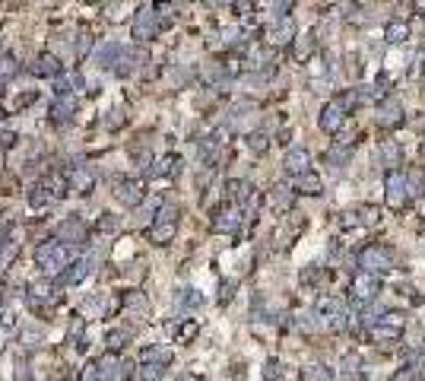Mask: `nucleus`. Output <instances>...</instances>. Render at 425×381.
<instances>
[{
	"instance_id": "f257e3e1",
	"label": "nucleus",
	"mask_w": 425,
	"mask_h": 381,
	"mask_svg": "<svg viewBox=\"0 0 425 381\" xmlns=\"http://www.w3.org/2000/svg\"><path fill=\"white\" fill-rule=\"evenodd\" d=\"M178 232V207L175 204H162L155 210V219L149 226V241L153 245H168Z\"/></svg>"
},
{
	"instance_id": "f03ea898",
	"label": "nucleus",
	"mask_w": 425,
	"mask_h": 381,
	"mask_svg": "<svg viewBox=\"0 0 425 381\" xmlns=\"http://www.w3.org/2000/svg\"><path fill=\"white\" fill-rule=\"evenodd\" d=\"M403 327H406V318L403 312H384L381 318H375V324L368 327L375 343H397L403 337Z\"/></svg>"
},
{
	"instance_id": "7ed1b4c3",
	"label": "nucleus",
	"mask_w": 425,
	"mask_h": 381,
	"mask_svg": "<svg viewBox=\"0 0 425 381\" xmlns=\"http://www.w3.org/2000/svg\"><path fill=\"white\" fill-rule=\"evenodd\" d=\"M35 261H39V267L48 270V274H54V270L64 274L67 267H70V251H67L64 241H41L39 248H35Z\"/></svg>"
},
{
	"instance_id": "20e7f679",
	"label": "nucleus",
	"mask_w": 425,
	"mask_h": 381,
	"mask_svg": "<svg viewBox=\"0 0 425 381\" xmlns=\"http://www.w3.org/2000/svg\"><path fill=\"white\" fill-rule=\"evenodd\" d=\"M359 267L362 274H371V276H381V274H391L393 270V254L381 245H368V248L359 251Z\"/></svg>"
},
{
	"instance_id": "39448f33",
	"label": "nucleus",
	"mask_w": 425,
	"mask_h": 381,
	"mask_svg": "<svg viewBox=\"0 0 425 381\" xmlns=\"http://www.w3.org/2000/svg\"><path fill=\"white\" fill-rule=\"evenodd\" d=\"M378 292H381V283H378V276L371 274H356L349 283V298H352V305H371L378 298Z\"/></svg>"
},
{
	"instance_id": "423d86ee",
	"label": "nucleus",
	"mask_w": 425,
	"mask_h": 381,
	"mask_svg": "<svg viewBox=\"0 0 425 381\" xmlns=\"http://www.w3.org/2000/svg\"><path fill=\"white\" fill-rule=\"evenodd\" d=\"M384 200L391 210H403L409 204V190H406V172H387L384 175Z\"/></svg>"
},
{
	"instance_id": "0eeeda50",
	"label": "nucleus",
	"mask_w": 425,
	"mask_h": 381,
	"mask_svg": "<svg viewBox=\"0 0 425 381\" xmlns=\"http://www.w3.org/2000/svg\"><path fill=\"white\" fill-rule=\"evenodd\" d=\"M127 54L131 51L124 48L121 42H105V45H98V51H96V64L102 70H118L121 74L124 64H127Z\"/></svg>"
},
{
	"instance_id": "6e6552de",
	"label": "nucleus",
	"mask_w": 425,
	"mask_h": 381,
	"mask_svg": "<svg viewBox=\"0 0 425 381\" xmlns=\"http://www.w3.org/2000/svg\"><path fill=\"white\" fill-rule=\"evenodd\" d=\"M159 29H162V17L155 13V7H140L137 19H133V39L149 42V39L159 35Z\"/></svg>"
},
{
	"instance_id": "1a4fd4ad",
	"label": "nucleus",
	"mask_w": 425,
	"mask_h": 381,
	"mask_svg": "<svg viewBox=\"0 0 425 381\" xmlns=\"http://www.w3.org/2000/svg\"><path fill=\"white\" fill-rule=\"evenodd\" d=\"M64 184H58V182H51V178H45V182H39V184H32V190H29V207H35V210H41V207H48V204H54L58 197H64Z\"/></svg>"
},
{
	"instance_id": "9d476101",
	"label": "nucleus",
	"mask_w": 425,
	"mask_h": 381,
	"mask_svg": "<svg viewBox=\"0 0 425 381\" xmlns=\"http://www.w3.org/2000/svg\"><path fill=\"white\" fill-rule=\"evenodd\" d=\"M346 115H349V111H346V108H343V102H340V99H330L327 105L320 108V118H318L320 131H327V133H340V127H343Z\"/></svg>"
},
{
	"instance_id": "9b49d317",
	"label": "nucleus",
	"mask_w": 425,
	"mask_h": 381,
	"mask_svg": "<svg viewBox=\"0 0 425 381\" xmlns=\"http://www.w3.org/2000/svg\"><path fill=\"white\" fill-rule=\"evenodd\" d=\"M375 124H378V127H384V131H391V127L403 124V105H400V99L387 96V99L378 105V111H375Z\"/></svg>"
},
{
	"instance_id": "f8f14e48",
	"label": "nucleus",
	"mask_w": 425,
	"mask_h": 381,
	"mask_svg": "<svg viewBox=\"0 0 425 381\" xmlns=\"http://www.w3.org/2000/svg\"><path fill=\"white\" fill-rule=\"evenodd\" d=\"M92 270H96V257H92V254L80 257V261H74V264L61 274V286H76V283H83L86 276L92 274Z\"/></svg>"
},
{
	"instance_id": "ddd939ff",
	"label": "nucleus",
	"mask_w": 425,
	"mask_h": 381,
	"mask_svg": "<svg viewBox=\"0 0 425 381\" xmlns=\"http://www.w3.org/2000/svg\"><path fill=\"white\" fill-rule=\"evenodd\" d=\"M58 241H64V245H83L86 241V223H83L80 216H67L64 223L58 226Z\"/></svg>"
},
{
	"instance_id": "4468645a",
	"label": "nucleus",
	"mask_w": 425,
	"mask_h": 381,
	"mask_svg": "<svg viewBox=\"0 0 425 381\" xmlns=\"http://www.w3.org/2000/svg\"><path fill=\"white\" fill-rule=\"evenodd\" d=\"M283 168H286V175H292V178H298V175H308L311 172V153L305 146L289 149L286 159H283Z\"/></svg>"
},
{
	"instance_id": "2eb2a0df",
	"label": "nucleus",
	"mask_w": 425,
	"mask_h": 381,
	"mask_svg": "<svg viewBox=\"0 0 425 381\" xmlns=\"http://www.w3.org/2000/svg\"><path fill=\"white\" fill-rule=\"evenodd\" d=\"M295 39V19L292 17H283L267 29V45H289Z\"/></svg>"
},
{
	"instance_id": "dca6fc26",
	"label": "nucleus",
	"mask_w": 425,
	"mask_h": 381,
	"mask_svg": "<svg viewBox=\"0 0 425 381\" xmlns=\"http://www.w3.org/2000/svg\"><path fill=\"white\" fill-rule=\"evenodd\" d=\"M115 197H118V204H124V207H140V200H143V184L133 182V178L118 182Z\"/></svg>"
},
{
	"instance_id": "f3484780",
	"label": "nucleus",
	"mask_w": 425,
	"mask_h": 381,
	"mask_svg": "<svg viewBox=\"0 0 425 381\" xmlns=\"http://www.w3.org/2000/svg\"><path fill=\"white\" fill-rule=\"evenodd\" d=\"M292 190L295 194H305V197H318V194H324V182L314 172H308V175L292 178Z\"/></svg>"
},
{
	"instance_id": "a211bd4d",
	"label": "nucleus",
	"mask_w": 425,
	"mask_h": 381,
	"mask_svg": "<svg viewBox=\"0 0 425 381\" xmlns=\"http://www.w3.org/2000/svg\"><path fill=\"white\" fill-rule=\"evenodd\" d=\"M238 226H241V210L238 207H226L216 213V219H212V229L216 232H235Z\"/></svg>"
},
{
	"instance_id": "6ab92c4d",
	"label": "nucleus",
	"mask_w": 425,
	"mask_h": 381,
	"mask_svg": "<svg viewBox=\"0 0 425 381\" xmlns=\"http://www.w3.org/2000/svg\"><path fill=\"white\" fill-rule=\"evenodd\" d=\"M67 184H70V190H76V194H89L92 190V172L86 166H74L70 172H67Z\"/></svg>"
},
{
	"instance_id": "aec40b11",
	"label": "nucleus",
	"mask_w": 425,
	"mask_h": 381,
	"mask_svg": "<svg viewBox=\"0 0 425 381\" xmlns=\"http://www.w3.org/2000/svg\"><path fill=\"white\" fill-rule=\"evenodd\" d=\"M127 372H131V365H121L115 356H105L98 362V378L102 381H121Z\"/></svg>"
},
{
	"instance_id": "412c9836",
	"label": "nucleus",
	"mask_w": 425,
	"mask_h": 381,
	"mask_svg": "<svg viewBox=\"0 0 425 381\" xmlns=\"http://www.w3.org/2000/svg\"><path fill=\"white\" fill-rule=\"evenodd\" d=\"M168 362H172V349L162 347V343L143 347V353H140V365H168Z\"/></svg>"
},
{
	"instance_id": "4be33fe9",
	"label": "nucleus",
	"mask_w": 425,
	"mask_h": 381,
	"mask_svg": "<svg viewBox=\"0 0 425 381\" xmlns=\"http://www.w3.org/2000/svg\"><path fill=\"white\" fill-rule=\"evenodd\" d=\"M74 111H76V99H74V96H58V102L51 105V118H54L58 124H67V121L74 118Z\"/></svg>"
},
{
	"instance_id": "5701e85b",
	"label": "nucleus",
	"mask_w": 425,
	"mask_h": 381,
	"mask_svg": "<svg viewBox=\"0 0 425 381\" xmlns=\"http://www.w3.org/2000/svg\"><path fill=\"white\" fill-rule=\"evenodd\" d=\"M378 159H381V166H387V172H397V166H400V143L384 140L381 149H378Z\"/></svg>"
},
{
	"instance_id": "b1692460",
	"label": "nucleus",
	"mask_w": 425,
	"mask_h": 381,
	"mask_svg": "<svg viewBox=\"0 0 425 381\" xmlns=\"http://www.w3.org/2000/svg\"><path fill=\"white\" fill-rule=\"evenodd\" d=\"M124 308H127V315H133L137 321H143V318H149V302L143 292H127V298H124Z\"/></svg>"
},
{
	"instance_id": "393cba45",
	"label": "nucleus",
	"mask_w": 425,
	"mask_h": 381,
	"mask_svg": "<svg viewBox=\"0 0 425 381\" xmlns=\"http://www.w3.org/2000/svg\"><path fill=\"white\" fill-rule=\"evenodd\" d=\"M32 74L35 76H58L61 74V61L54 58V54H48V51H45V54H39V58H35Z\"/></svg>"
},
{
	"instance_id": "a878e982",
	"label": "nucleus",
	"mask_w": 425,
	"mask_h": 381,
	"mask_svg": "<svg viewBox=\"0 0 425 381\" xmlns=\"http://www.w3.org/2000/svg\"><path fill=\"white\" fill-rule=\"evenodd\" d=\"M409 39V23L406 19H391L384 29V42L387 45H403Z\"/></svg>"
},
{
	"instance_id": "bb28decb",
	"label": "nucleus",
	"mask_w": 425,
	"mask_h": 381,
	"mask_svg": "<svg viewBox=\"0 0 425 381\" xmlns=\"http://www.w3.org/2000/svg\"><path fill=\"white\" fill-rule=\"evenodd\" d=\"M54 286H51V283H32V286H29V302H32V308L35 305H51V302H54Z\"/></svg>"
},
{
	"instance_id": "cd10ccee",
	"label": "nucleus",
	"mask_w": 425,
	"mask_h": 381,
	"mask_svg": "<svg viewBox=\"0 0 425 381\" xmlns=\"http://www.w3.org/2000/svg\"><path fill=\"white\" fill-rule=\"evenodd\" d=\"M175 305H178V312H190V308H200L204 305V296L197 290H178V296H175Z\"/></svg>"
},
{
	"instance_id": "c85d7f7f",
	"label": "nucleus",
	"mask_w": 425,
	"mask_h": 381,
	"mask_svg": "<svg viewBox=\"0 0 425 381\" xmlns=\"http://www.w3.org/2000/svg\"><path fill=\"white\" fill-rule=\"evenodd\" d=\"M422 375H425V362H422V359H416V362H409L406 369H400V372L393 375L391 381H419Z\"/></svg>"
},
{
	"instance_id": "c756f323",
	"label": "nucleus",
	"mask_w": 425,
	"mask_h": 381,
	"mask_svg": "<svg viewBox=\"0 0 425 381\" xmlns=\"http://www.w3.org/2000/svg\"><path fill=\"white\" fill-rule=\"evenodd\" d=\"M311 51H314V32L298 35V42H295V48H292L295 61H308V58H311Z\"/></svg>"
},
{
	"instance_id": "7c9ffc66",
	"label": "nucleus",
	"mask_w": 425,
	"mask_h": 381,
	"mask_svg": "<svg viewBox=\"0 0 425 381\" xmlns=\"http://www.w3.org/2000/svg\"><path fill=\"white\" fill-rule=\"evenodd\" d=\"M118 226H121V216L118 213H102L98 216V223H96V232L98 235H111V232H118Z\"/></svg>"
},
{
	"instance_id": "2f4dec72",
	"label": "nucleus",
	"mask_w": 425,
	"mask_h": 381,
	"mask_svg": "<svg viewBox=\"0 0 425 381\" xmlns=\"http://www.w3.org/2000/svg\"><path fill=\"white\" fill-rule=\"evenodd\" d=\"M305 381H336L334 378V369H327V365H308L302 372Z\"/></svg>"
},
{
	"instance_id": "473e14b6",
	"label": "nucleus",
	"mask_w": 425,
	"mask_h": 381,
	"mask_svg": "<svg viewBox=\"0 0 425 381\" xmlns=\"http://www.w3.org/2000/svg\"><path fill=\"white\" fill-rule=\"evenodd\" d=\"M270 200L276 210H289V204H292V190L286 188V184H276V188L270 190Z\"/></svg>"
},
{
	"instance_id": "72a5a7b5",
	"label": "nucleus",
	"mask_w": 425,
	"mask_h": 381,
	"mask_svg": "<svg viewBox=\"0 0 425 381\" xmlns=\"http://www.w3.org/2000/svg\"><path fill=\"white\" fill-rule=\"evenodd\" d=\"M17 254H19V241H3L0 245V270H7L17 261Z\"/></svg>"
},
{
	"instance_id": "f704fd0d",
	"label": "nucleus",
	"mask_w": 425,
	"mask_h": 381,
	"mask_svg": "<svg viewBox=\"0 0 425 381\" xmlns=\"http://www.w3.org/2000/svg\"><path fill=\"white\" fill-rule=\"evenodd\" d=\"M165 372H168L165 365H140V369H137V378L140 381H162Z\"/></svg>"
},
{
	"instance_id": "c9c22d12",
	"label": "nucleus",
	"mask_w": 425,
	"mask_h": 381,
	"mask_svg": "<svg viewBox=\"0 0 425 381\" xmlns=\"http://www.w3.org/2000/svg\"><path fill=\"white\" fill-rule=\"evenodd\" d=\"M178 162H181L178 156H165V159H159L155 168H149V172L153 175H178Z\"/></svg>"
},
{
	"instance_id": "e433bc0d",
	"label": "nucleus",
	"mask_w": 425,
	"mask_h": 381,
	"mask_svg": "<svg viewBox=\"0 0 425 381\" xmlns=\"http://www.w3.org/2000/svg\"><path fill=\"white\" fill-rule=\"evenodd\" d=\"M267 146H270V137H267L263 131L248 133V149H251V153H263Z\"/></svg>"
},
{
	"instance_id": "4c0bfd02",
	"label": "nucleus",
	"mask_w": 425,
	"mask_h": 381,
	"mask_svg": "<svg viewBox=\"0 0 425 381\" xmlns=\"http://www.w3.org/2000/svg\"><path fill=\"white\" fill-rule=\"evenodd\" d=\"M330 162L334 168H340V166H346L349 162V149L346 146H334V149H327V156H324Z\"/></svg>"
},
{
	"instance_id": "58836bf2",
	"label": "nucleus",
	"mask_w": 425,
	"mask_h": 381,
	"mask_svg": "<svg viewBox=\"0 0 425 381\" xmlns=\"http://www.w3.org/2000/svg\"><path fill=\"white\" fill-rule=\"evenodd\" d=\"M422 172H406V190H409V197H419L422 194Z\"/></svg>"
},
{
	"instance_id": "ea45409f",
	"label": "nucleus",
	"mask_w": 425,
	"mask_h": 381,
	"mask_svg": "<svg viewBox=\"0 0 425 381\" xmlns=\"http://www.w3.org/2000/svg\"><path fill=\"white\" fill-rule=\"evenodd\" d=\"M13 74H17V64H13L10 58H0V89L10 83V76Z\"/></svg>"
},
{
	"instance_id": "a19ab883",
	"label": "nucleus",
	"mask_w": 425,
	"mask_h": 381,
	"mask_svg": "<svg viewBox=\"0 0 425 381\" xmlns=\"http://www.w3.org/2000/svg\"><path fill=\"white\" fill-rule=\"evenodd\" d=\"M378 219H381V210H378V207H362L359 210V223L362 226H375Z\"/></svg>"
},
{
	"instance_id": "79ce46f5",
	"label": "nucleus",
	"mask_w": 425,
	"mask_h": 381,
	"mask_svg": "<svg viewBox=\"0 0 425 381\" xmlns=\"http://www.w3.org/2000/svg\"><path fill=\"white\" fill-rule=\"evenodd\" d=\"M127 340H131V334H127V331H108V347H111V349L127 347Z\"/></svg>"
},
{
	"instance_id": "37998d69",
	"label": "nucleus",
	"mask_w": 425,
	"mask_h": 381,
	"mask_svg": "<svg viewBox=\"0 0 425 381\" xmlns=\"http://www.w3.org/2000/svg\"><path fill=\"white\" fill-rule=\"evenodd\" d=\"M172 331H175V337L178 340H190L197 334V324L190 321V324H181V327H172Z\"/></svg>"
},
{
	"instance_id": "c03bdc74",
	"label": "nucleus",
	"mask_w": 425,
	"mask_h": 381,
	"mask_svg": "<svg viewBox=\"0 0 425 381\" xmlns=\"http://www.w3.org/2000/svg\"><path fill=\"white\" fill-rule=\"evenodd\" d=\"M124 124V115H121V111H118V108H115V111H108V115H105V127H111V131H115V127H121Z\"/></svg>"
},
{
	"instance_id": "a18cd8bd",
	"label": "nucleus",
	"mask_w": 425,
	"mask_h": 381,
	"mask_svg": "<svg viewBox=\"0 0 425 381\" xmlns=\"http://www.w3.org/2000/svg\"><path fill=\"white\" fill-rule=\"evenodd\" d=\"M17 143V131H10V127H0V146H13Z\"/></svg>"
},
{
	"instance_id": "49530a36",
	"label": "nucleus",
	"mask_w": 425,
	"mask_h": 381,
	"mask_svg": "<svg viewBox=\"0 0 425 381\" xmlns=\"http://www.w3.org/2000/svg\"><path fill=\"white\" fill-rule=\"evenodd\" d=\"M263 378L267 381H276L279 378V362L273 359V362H267V372H263Z\"/></svg>"
},
{
	"instance_id": "de8ad7c7",
	"label": "nucleus",
	"mask_w": 425,
	"mask_h": 381,
	"mask_svg": "<svg viewBox=\"0 0 425 381\" xmlns=\"http://www.w3.org/2000/svg\"><path fill=\"white\" fill-rule=\"evenodd\" d=\"M83 381H102L98 378V365H86L83 369Z\"/></svg>"
},
{
	"instance_id": "09e8293b",
	"label": "nucleus",
	"mask_w": 425,
	"mask_h": 381,
	"mask_svg": "<svg viewBox=\"0 0 425 381\" xmlns=\"http://www.w3.org/2000/svg\"><path fill=\"white\" fill-rule=\"evenodd\" d=\"M413 127H416V131H425V118H416V121H413Z\"/></svg>"
},
{
	"instance_id": "8fccbe9b",
	"label": "nucleus",
	"mask_w": 425,
	"mask_h": 381,
	"mask_svg": "<svg viewBox=\"0 0 425 381\" xmlns=\"http://www.w3.org/2000/svg\"><path fill=\"white\" fill-rule=\"evenodd\" d=\"M419 216H425V197H422V204H419Z\"/></svg>"
},
{
	"instance_id": "3c124183",
	"label": "nucleus",
	"mask_w": 425,
	"mask_h": 381,
	"mask_svg": "<svg viewBox=\"0 0 425 381\" xmlns=\"http://www.w3.org/2000/svg\"><path fill=\"white\" fill-rule=\"evenodd\" d=\"M422 74H425V58H422Z\"/></svg>"
},
{
	"instance_id": "603ef678",
	"label": "nucleus",
	"mask_w": 425,
	"mask_h": 381,
	"mask_svg": "<svg viewBox=\"0 0 425 381\" xmlns=\"http://www.w3.org/2000/svg\"><path fill=\"white\" fill-rule=\"evenodd\" d=\"M0 115H3V108H0Z\"/></svg>"
}]
</instances>
